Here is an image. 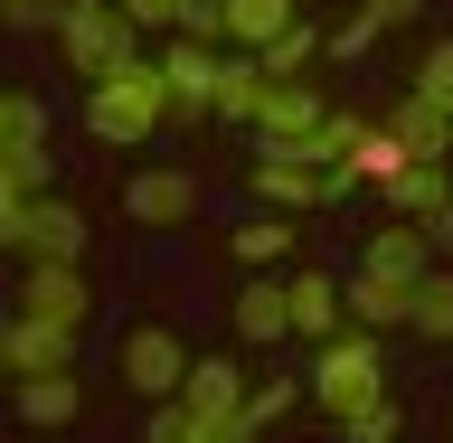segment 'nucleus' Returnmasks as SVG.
Instances as JSON below:
<instances>
[{"mask_svg":"<svg viewBox=\"0 0 453 443\" xmlns=\"http://www.w3.org/2000/svg\"><path fill=\"white\" fill-rule=\"evenodd\" d=\"M170 76L161 57H133V66H113V76L85 85V133L95 141H151V123H170Z\"/></svg>","mask_w":453,"mask_h":443,"instance_id":"nucleus-1","label":"nucleus"},{"mask_svg":"<svg viewBox=\"0 0 453 443\" xmlns=\"http://www.w3.org/2000/svg\"><path fill=\"white\" fill-rule=\"evenodd\" d=\"M57 48L76 76H113V66H133L142 57V28L123 0H66V19H57Z\"/></svg>","mask_w":453,"mask_h":443,"instance_id":"nucleus-2","label":"nucleus"},{"mask_svg":"<svg viewBox=\"0 0 453 443\" xmlns=\"http://www.w3.org/2000/svg\"><path fill=\"white\" fill-rule=\"evenodd\" d=\"M0 246L28 255V264H85L76 198H0Z\"/></svg>","mask_w":453,"mask_h":443,"instance_id":"nucleus-3","label":"nucleus"},{"mask_svg":"<svg viewBox=\"0 0 453 443\" xmlns=\"http://www.w3.org/2000/svg\"><path fill=\"white\" fill-rule=\"evenodd\" d=\"M359 189V170L349 161H283V151H265V161H255V198H265V208H283V218H293V208H331V198H349Z\"/></svg>","mask_w":453,"mask_h":443,"instance_id":"nucleus-4","label":"nucleus"},{"mask_svg":"<svg viewBox=\"0 0 453 443\" xmlns=\"http://www.w3.org/2000/svg\"><path fill=\"white\" fill-rule=\"evenodd\" d=\"M378 331H359V340H331L321 349V368H311V396H321V416H349V406H368L378 396Z\"/></svg>","mask_w":453,"mask_h":443,"instance_id":"nucleus-5","label":"nucleus"},{"mask_svg":"<svg viewBox=\"0 0 453 443\" xmlns=\"http://www.w3.org/2000/svg\"><path fill=\"white\" fill-rule=\"evenodd\" d=\"M123 387L133 396H180L189 387V349H180L170 321H133L123 331Z\"/></svg>","mask_w":453,"mask_h":443,"instance_id":"nucleus-6","label":"nucleus"},{"mask_svg":"<svg viewBox=\"0 0 453 443\" xmlns=\"http://www.w3.org/2000/svg\"><path fill=\"white\" fill-rule=\"evenodd\" d=\"M321 95L311 85H265V104H255V151H283V161H303V141L321 133Z\"/></svg>","mask_w":453,"mask_h":443,"instance_id":"nucleus-7","label":"nucleus"},{"mask_svg":"<svg viewBox=\"0 0 453 443\" xmlns=\"http://www.w3.org/2000/svg\"><path fill=\"white\" fill-rule=\"evenodd\" d=\"M189 416H198V443H236V406H246V378L226 359H189Z\"/></svg>","mask_w":453,"mask_h":443,"instance_id":"nucleus-8","label":"nucleus"},{"mask_svg":"<svg viewBox=\"0 0 453 443\" xmlns=\"http://www.w3.org/2000/svg\"><path fill=\"white\" fill-rule=\"evenodd\" d=\"M218 66H226V57L208 48V38H180V28H170L161 76H170V95H180V104H170V123H198V113H208V95H218Z\"/></svg>","mask_w":453,"mask_h":443,"instance_id":"nucleus-9","label":"nucleus"},{"mask_svg":"<svg viewBox=\"0 0 453 443\" xmlns=\"http://www.w3.org/2000/svg\"><path fill=\"white\" fill-rule=\"evenodd\" d=\"M0 359L19 368V378L76 368V331H66V321H38V311H10V331H0Z\"/></svg>","mask_w":453,"mask_h":443,"instance_id":"nucleus-10","label":"nucleus"},{"mask_svg":"<svg viewBox=\"0 0 453 443\" xmlns=\"http://www.w3.org/2000/svg\"><path fill=\"white\" fill-rule=\"evenodd\" d=\"M19 311H38V321H66V331H85V311H95V283H85V264H28V283H19Z\"/></svg>","mask_w":453,"mask_h":443,"instance_id":"nucleus-11","label":"nucleus"},{"mask_svg":"<svg viewBox=\"0 0 453 443\" xmlns=\"http://www.w3.org/2000/svg\"><path fill=\"white\" fill-rule=\"evenodd\" d=\"M123 208H133L142 226H189L198 218V179L189 170H133V179H123Z\"/></svg>","mask_w":453,"mask_h":443,"instance_id":"nucleus-12","label":"nucleus"},{"mask_svg":"<svg viewBox=\"0 0 453 443\" xmlns=\"http://www.w3.org/2000/svg\"><path fill=\"white\" fill-rule=\"evenodd\" d=\"M359 274H388V283H425V226H416V218L378 226V236L359 246Z\"/></svg>","mask_w":453,"mask_h":443,"instance_id":"nucleus-13","label":"nucleus"},{"mask_svg":"<svg viewBox=\"0 0 453 443\" xmlns=\"http://www.w3.org/2000/svg\"><path fill=\"white\" fill-rule=\"evenodd\" d=\"M283 293H293V340H331V331H340V311H349V293H340L331 274H311V264L283 283Z\"/></svg>","mask_w":453,"mask_h":443,"instance_id":"nucleus-14","label":"nucleus"},{"mask_svg":"<svg viewBox=\"0 0 453 443\" xmlns=\"http://www.w3.org/2000/svg\"><path fill=\"white\" fill-rule=\"evenodd\" d=\"M340 293H349V321H359V331H396V321L416 311V283H388V274H349Z\"/></svg>","mask_w":453,"mask_h":443,"instance_id":"nucleus-15","label":"nucleus"},{"mask_svg":"<svg viewBox=\"0 0 453 443\" xmlns=\"http://www.w3.org/2000/svg\"><path fill=\"white\" fill-rule=\"evenodd\" d=\"M388 133L406 141V151H416V161H444V151H453V113L434 104V95H406V104L388 113Z\"/></svg>","mask_w":453,"mask_h":443,"instance_id":"nucleus-16","label":"nucleus"},{"mask_svg":"<svg viewBox=\"0 0 453 443\" xmlns=\"http://www.w3.org/2000/svg\"><path fill=\"white\" fill-rule=\"evenodd\" d=\"M265 85H274V76H265V57H226V66H218V95H208V113H218V123H255V104H265Z\"/></svg>","mask_w":453,"mask_h":443,"instance_id":"nucleus-17","label":"nucleus"},{"mask_svg":"<svg viewBox=\"0 0 453 443\" xmlns=\"http://www.w3.org/2000/svg\"><path fill=\"white\" fill-rule=\"evenodd\" d=\"M444 189H453V179H444V161H406L396 179H378V198H388V218H416V226H425V208H434Z\"/></svg>","mask_w":453,"mask_h":443,"instance_id":"nucleus-18","label":"nucleus"},{"mask_svg":"<svg viewBox=\"0 0 453 443\" xmlns=\"http://www.w3.org/2000/svg\"><path fill=\"white\" fill-rule=\"evenodd\" d=\"M85 416V396L66 368H48V378H19V424H76Z\"/></svg>","mask_w":453,"mask_h":443,"instance_id":"nucleus-19","label":"nucleus"},{"mask_svg":"<svg viewBox=\"0 0 453 443\" xmlns=\"http://www.w3.org/2000/svg\"><path fill=\"white\" fill-rule=\"evenodd\" d=\"M293 19H303V0H226V38L236 48H274Z\"/></svg>","mask_w":453,"mask_h":443,"instance_id":"nucleus-20","label":"nucleus"},{"mask_svg":"<svg viewBox=\"0 0 453 443\" xmlns=\"http://www.w3.org/2000/svg\"><path fill=\"white\" fill-rule=\"evenodd\" d=\"M236 331L246 340H293V293L283 283H246L236 293Z\"/></svg>","mask_w":453,"mask_h":443,"instance_id":"nucleus-21","label":"nucleus"},{"mask_svg":"<svg viewBox=\"0 0 453 443\" xmlns=\"http://www.w3.org/2000/svg\"><path fill=\"white\" fill-rule=\"evenodd\" d=\"M226 255H236V264H283V255H293V226H283V208H274V218L226 226Z\"/></svg>","mask_w":453,"mask_h":443,"instance_id":"nucleus-22","label":"nucleus"},{"mask_svg":"<svg viewBox=\"0 0 453 443\" xmlns=\"http://www.w3.org/2000/svg\"><path fill=\"white\" fill-rule=\"evenodd\" d=\"M0 141H10V151H38V141H48V104H38L28 85L0 95Z\"/></svg>","mask_w":453,"mask_h":443,"instance_id":"nucleus-23","label":"nucleus"},{"mask_svg":"<svg viewBox=\"0 0 453 443\" xmlns=\"http://www.w3.org/2000/svg\"><path fill=\"white\" fill-rule=\"evenodd\" d=\"M406 331H425V340H453V274H434V264H425V283H416V311H406Z\"/></svg>","mask_w":453,"mask_h":443,"instance_id":"nucleus-24","label":"nucleus"},{"mask_svg":"<svg viewBox=\"0 0 453 443\" xmlns=\"http://www.w3.org/2000/svg\"><path fill=\"white\" fill-rule=\"evenodd\" d=\"M311 48H321V28H311V19H293L274 48H255V57H265V76H274V85H293V76L311 66Z\"/></svg>","mask_w":453,"mask_h":443,"instance_id":"nucleus-25","label":"nucleus"},{"mask_svg":"<svg viewBox=\"0 0 453 443\" xmlns=\"http://www.w3.org/2000/svg\"><path fill=\"white\" fill-rule=\"evenodd\" d=\"M406 161H416V151H406L388 123H368V133H359V151H349V170H359V179H396Z\"/></svg>","mask_w":453,"mask_h":443,"instance_id":"nucleus-26","label":"nucleus"},{"mask_svg":"<svg viewBox=\"0 0 453 443\" xmlns=\"http://www.w3.org/2000/svg\"><path fill=\"white\" fill-rule=\"evenodd\" d=\"M331 424H340L349 443H396V434H406V416H396L388 396H368V406H349V416H331Z\"/></svg>","mask_w":453,"mask_h":443,"instance_id":"nucleus-27","label":"nucleus"},{"mask_svg":"<svg viewBox=\"0 0 453 443\" xmlns=\"http://www.w3.org/2000/svg\"><path fill=\"white\" fill-rule=\"evenodd\" d=\"M0 198H48V141L38 151H0Z\"/></svg>","mask_w":453,"mask_h":443,"instance_id":"nucleus-28","label":"nucleus"},{"mask_svg":"<svg viewBox=\"0 0 453 443\" xmlns=\"http://www.w3.org/2000/svg\"><path fill=\"white\" fill-rule=\"evenodd\" d=\"M283 406H293V387H283V378H265V387H246V406H236V443H255L265 424L283 416Z\"/></svg>","mask_w":453,"mask_h":443,"instance_id":"nucleus-29","label":"nucleus"},{"mask_svg":"<svg viewBox=\"0 0 453 443\" xmlns=\"http://www.w3.org/2000/svg\"><path fill=\"white\" fill-rule=\"evenodd\" d=\"M180 38H208V48H218L226 38V0H189V10H180Z\"/></svg>","mask_w":453,"mask_h":443,"instance_id":"nucleus-30","label":"nucleus"},{"mask_svg":"<svg viewBox=\"0 0 453 443\" xmlns=\"http://www.w3.org/2000/svg\"><path fill=\"white\" fill-rule=\"evenodd\" d=\"M416 95H434V104L453 113V38H444V48H434V57H425V76H416Z\"/></svg>","mask_w":453,"mask_h":443,"instance_id":"nucleus-31","label":"nucleus"},{"mask_svg":"<svg viewBox=\"0 0 453 443\" xmlns=\"http://www.w3.org/2000/svg\"><path fill=\"white\" fill-rule=\"evenodd\" d=\"M66 19V0H10V28H57Z\"/></svg>","mask_w":453,"mask_h":443,"instance_id":"nucleus-32","label":"nucleus"},{"mask_svg":"<svg viewBox=\"0 0 453 443\" xmlns=\"http://www.w3.org/2000/svg\"><path fill=\"white\" fill-rule=\"evenodd\" d=\"M123 10H133V28H180L189 0H123Z\"/></svg>","mask_w":453,"mask_h":443,"instance_id":"nucleus-33","label":"nucleus"},{"mask_svg":"<svg viewBox=\"0 0 453 443\" xmlns=\"http://www.w3.org/2000/svg\"><path fill=\"white\" fill-rule=\"evenodd\" d=\"M425 246H444V255H453V189L425 208Z\"/></svg>","mask_w":453,"mask_h":443,"instance_id":"nucleus-34","label":"nucleus"},{"mask_svg":"<svg viewBox=\"0 0 453 443\" xmlns=\"http://www.w3.org/2000/svg\"><path fill=\"white\" fill-rule=\"evenodd\" d=\"M425 0H359V19H378V28H396V19H416Z\"/></svg>","mask_w":453,"mask_h":443,"instance_id":"nucleus-35","label":"nucleus"}]
</instances>
